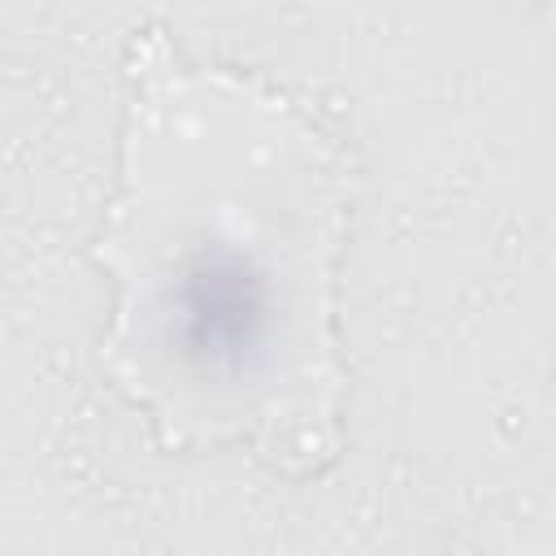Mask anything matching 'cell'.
<instances>
[{"instance_id":"6da1fadb","label":"cell","mask_w":556,"mask_h":556,"mask_svg":"<svg viewBox=\"0 0 556 556\" xmlns=\"http://www.w3.org/2000/svg\"><path fill=\"white\" fill-rule=\"evenodd\" d=\"M143 130L104 261L122 278L113 369L178 439L248 434L313 456L334 365L326 261L334 182L308 130L217 78L143 65ZM287 456V452H282Z\"/></svg>"}]
</instances>
